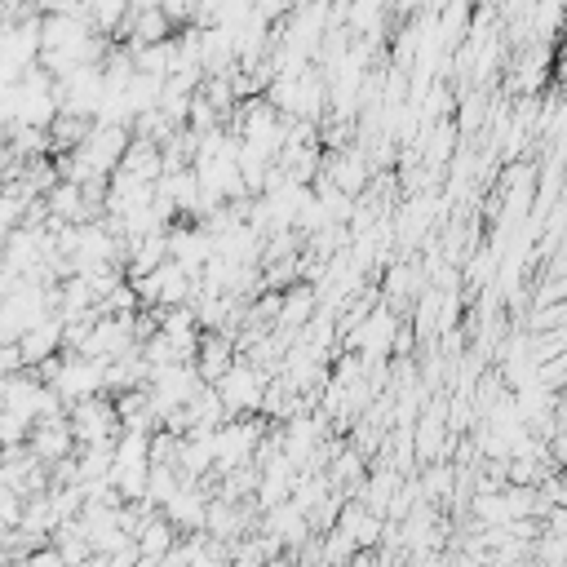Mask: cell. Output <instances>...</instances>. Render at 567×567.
<instances>
[{"mask_svg":"<svg viewBox=\"0 0 567 567\" xmlns=\"http://www.w3.org/2000/svg\"><path fill=\"white\" fill-rule=\"evenodd\" d=\"M213 390L222 395V404H226V412H231V417H235V412H244V408H257V404L266 399V395H262V377H257L249 364H235Z\"/></svg>","mask_w":567,"mask_h":567,"instance_id":"7a4b0ae2","label":"cell"},{"mask_svg":"<svg viewBox=\"0 0 567 567\" xmlns=\"http://www.w3.org/2000/svg\"><path fill=\"white\" fill-rule=\"evenodd\" d=\"M235 368V359H231V346H226V337H209V342H200V368H195V373H200V381L204 386H218V381L226 377Z\"/></svg>","mask_w":567,"mask_h":567,"instance_id":"5b68a950","label":"cell"},{"mask_svg":"<svg viewBox=\"0 0 567 567\" xmlns=\"http://www.w3.org/2000/svg\"><path fill=\"white\" fill-rule=\"evenodd\" d=\"M173 545H178V528H173L164 514H156V519L138 532V550H142V559H151V563H164V554H169Z\"/></svg>","mask_w":567,"mask_h":567,"instance_id":"277c9868","label":"cell"},{"mask_svg":"<svg viewBox=\"0 0 567 567\" xmlns=\"http://www.w3.org/2000/svg\"><path fill=\"white\" fill-rule=\"evenodd\" d=\"M390 337H395V319H390L386 311H373V315L364 319V324L355 328V337H350V342H355L359 350H364L368 359H377L381 350L390 346Z\"/></svg>","mask_w":567,"mask_h":567,"instance_id":"3957f363","label":"cell"},{"mask_svg":"<svg viewBox=\"0 0 567 567\" xmlns=\"http://www.w3.org/2000/svg\"><path fill=\"white\" fill-rule=\"evenodd\" d=\"M120 14H125V9H120V5H102V9H98V27H111Z\"/></svg>","mask_w":567,"mask_h":567,"instance_id":"30bf717a","label":"cell"},{"mask_svg":"<svg viewBox=\"0 0 567 567\" xmlns=\"http://www.w3.org/2000/svg\"><path fill=\"white\" fill-rule=\"evenodd\" d=\"M364 173H368V169H364V160H359L355 151H346L342 160L328 164V178H333V187L342 191V195H350V200H355V191L364 187Z\"/></svg>","mask_w":567,"mask_h":567,"instance_id":"8992f818","label":"cell"},{"mask_svg":"<svg viewBox=\"0 0 567 567\" xmlns=\"http://www.w3.org/2000/svg\"><path fill=\"white\" fill-rule=\"evenodd\" d=\"M67 421H71V435H76L85 448H94V443H116L120 439V412L111 399H85V404H71L67 408Z\"/></svg>","mask_w":567,"mask_h":567,"instance_id":"6da1fadb","label":"cell"},{"mask_svg":"<svg viewBox=\"0 0 567 567\" xmlns=\"http://www.w3.org/2000/svg\"><path fill=\"white\" fill-rule=\"evenodd\" d=\"M27 567H67V559L54 550V545H45V550H36L32 559H27Z\"/></svg>","mask_w":567,"mask_h":567,"instance_id":"9c48e42d","label":"cell"},{"mask_svg":"<svg viewBox=\"0 0 567 567\" xmlns=\"http://www.w3.org/2000/svg\"><path fill=\"white\" fill-rule=\"evenodd\" d=\"M311 306H315L311 288H293V293L280 302V319L284 324H302V319H311Z\"/></svg>","mask_w":567,"mask_h":567,"instance_id":"52a82bcc","label":"cell"},{"mask_svg":"<svg viewBox=\"0 0 567 567\" xmlns=\"http://www.w3.org/2000/svg\"><path fill=\"white\" fill-rule=\"evenodd\" d=\"M417 452L421 457H439V421L430 417V421H421V430H417Z\"/></svg>","mask_w":567,"mask_h":567,"instance_id":"ba28073f","label":"cell"}]
</instances>
